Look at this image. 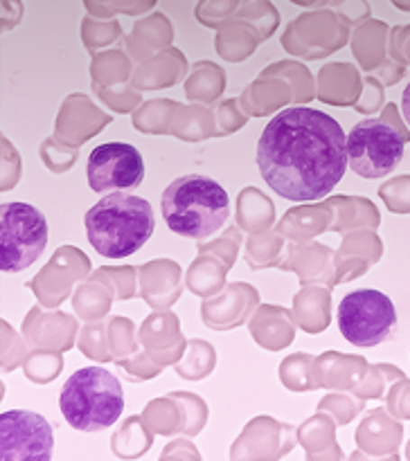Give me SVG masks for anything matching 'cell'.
Returning <instances> with one entry per match:
<instances>
[{"label": "cell", "mask_w": 410, "mask_h": 461, "mask_svg": "<svg viewBox=\"0 0 410 461\" xmlns=\"http://www.w3.org/2000/svg\"><path fill=\"white\" fill-rule=\"evenodd\" d=\"M347 165L345 131L318 108H284L257 144L261 178L287 201H320L341 183Z\"/></svg>", "instance_id": "1"}, {"label": "cell", "mask_w": 410, "mask_h": 461, "mask_svg": "<svg viewBox=\"0 0 410 461\" xmlns=\"http://www.w3.org/2000/svg\"><path fill=\"white\" fill-rule=\"evenodd\" d=\"M156 230L153 210L144 198L111 194L86 214V234L106 259H124L138 252Z\"/></svg>", "instance_id": "2"}, {"label": "cell", "mask_w": 410, "mask_h": 461, "mask_svg": "<svg viewBox=\"0 0 410 461\" xmlns=\"http://www.w3.org/2000/svg\"><path fill=\"white\" fill-rule=\"evenodd\" d=\"M160 207L171 232L196 241L219 232L230 216L225 189L216 180L198 174L176 178L162 194Z\"/></svg>", "instance_id": "3"}, {"label": "cell", "mask_w": 410, "mask_h": 461, "mask_svg": "<svg viewBox=\"0 0 410 461\" xmlns=\"http://www.w3.org/2000/svg\"><path fill=\"white\" fill-rule=\"evenodd\" d=\"M68 426L79 432H99L120 421L124 392L120 381L104 367H84L72 374L59 396Z\"/></svg>", "instance_id": "4"}, {"label": "cell", "mask_w": 410, "mask_h": 461, "mask_svg": "<svg viewBox=\"0 0 410 461\" xmlns=\"http://www.w3.org/2000/svg\"><path fill=\"white\" fill-rule=\"evenodd\" d=\"M48 243V221L27 203L0 207V270L21 273L34 264Z\"/></svg>", "instance_id": "5"}, {"label": "cell", "mask_w": 410, "mask_h": 461, "mask_svg": "<svg viewBox=\"0 0 410 461\" xmlns=\"http://www.w3.org/2000/svg\"><path fill=\"white\" fill-rule=\"evenodd\" d=\"M396 327V311L390 297L374 288L347 293L338 306V329L356 347H377Z\"/></svg>", "instance_id": "6"}, {"label": "cell", "mask_w": 410, "mask_h": 461, "mask_svg": "<svg viewBox=\"0 0 410 461\" xmlns=\"http://www.w3.org/2000/svg\"><path fill=\"white\" fill-rule=\"evenodd\" d=\"M404 138L381 120H365L347 135V160L360 178H383L404 158Z\"/></svg>", "instance_id": "7"}, {"label": "cell", "mask_w": 410, "mask_h": 461, "mask_svg": "<svg viewBox=\"0 0 410 461\" xmlns=\"http://www.w3.org/2000/svg\"><path fill=\"white\" fill-rule=\"evenodd\" d=\"M54 435L41 414L7 410L0 414V459L48 461L52 457Z\"/></svg>", "instance_id": "8"}, {"label": "cell", "mask_w": 410, "mask_h": 461, "mask_svg": "<svg viewBox=\"0 0 410 461\" xmlns=\"http://www.w3.org/2000/svg\"><path fill=\"white\" fill-rule=\"evenodd\" d=\"M88 185L93 192H122L133 189L144 178L142 156L135 147L124 142L99 144L88 156Z\"/></svg>", "instance_id": "9"}, {"label": "cell", "mask_w": 410, "mask_h": 461, "mask_svg": "<svg viewBox=\"0 0 410 461\" xmlns=\"http://www.w3.org/2000/svg\"><path fill=\"white\" fill-rule=\"evenodd\" d=\"M401 111H404L405 122H408V126H410V81H408V86H405L404 95H401Z\"/></svg>", "instance_id": "10"}]
</instances>
